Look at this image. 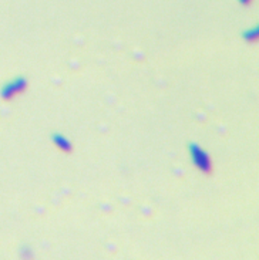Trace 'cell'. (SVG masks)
Wrapping results in <instances>:
<instances>
[{
	"mask_svg": "<svg viewBox=\"0 0 259 260\" xmlns=\"http://www.w3.org/2000/svg\"><path fill=\"white\" fill-rule=\"evenodd\" d=\"M54 144L57 145V148L61 149V151H64V152H67V151L71 149L70 142L67 141V140H64L63 137H56V138H54Z\"/></svg>",
	"mask_w": 259,
	"mask_h": 260,
	"instance_id": "2",
	"label": "cell"
},
{
	"mask_svg": "<svg viewBox=\"0 0 259 260\" xmlns=\"http://www.w3.org/2000/svg\"><path fill=\"white\" fill-rule=\"evenodd\" d=\"M191 156H192V161H194V164L198 169L205 172V174H209L212 165H211V161H209V156L206 155L202 149L197 147V145H192L191 147Z\"/></svg>",
	"mask_w": 259,
	"mask_h": 260,
	"instance_id": "1",
	"label": "cell"
}]
</instances>
